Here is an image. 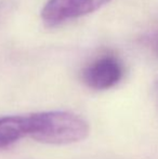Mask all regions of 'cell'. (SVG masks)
<instances>
[{"label":"cell","instance_id":"cell-3","mask_svg":"<svg viewBox=\"0 0 158 159\" xmlns=\"http://www.w3.org/2000/svg\"><path fill=\"white\" fill-rule=\"evenodd\" d=\"M124 73V65L118 57L105 54L87 65L81 73V78L87 87L101 91L118 84Z\"/></svg>","mask_w":158,"mask_h":159},{"label":"cell","instance_id":"cell-4","mask_svg":"<svg viewBox=\"0 0 158 159\" xmlns=\"http://www.w3.org/2000/svg\"><path fill=\"white\" fill-rule=\"evenodd\" d=\"M27 136V115L0 118V148H4Z\"/></svg>","mask_w":158,"mask_h":159},{"label":"cell","instance_id":"cell-6","mask_svg":"<svg viewBox=\"0 0 158 159\" xmlns=\"http://www.w3.org/2000/svg\"><path fill=\"white\" fill-rule=\"evenodd\" d=\"M155 96H156V101H157V105H158V79L155 84Z\"/></svg>","mask_w":158,"mask_h":159},{"label":"cell","instance_id":"cell-5","mask_svg":"<svg viewBox=\"0 0 158 159\" xmlns=\"http://www.w3.org/2000/svg\"><path fill=\"white\" fill-rule=\"evenodd\" d=\"M146 43L151 48V50L158 57V27L147 36Z\"/></svg>","mask_w":158,"mask_h":159},{"label":"cell","instance_id":"cell-1","mask_svg":"<svg viewBox=\"0 0 158 159\" xmlns=\"http://www.w3.org/2000/svg\"><path fill=\"white\" fill-rule=\"evenodd\" d=\"M89 134V124L79 115L50 111L27 115V136L44 144L65 145L80 142Z\"/></svg>","mask_w":158,"mask_h":159},{"label":"cell","instance_id":"cell-2","mask_svg":"<svg viewBox=\"0 0 158 159\" xmlns=\"http://www.w3.org/2000/svg\"><path fill=\"white\" fill-rule=\"evenodd\" d=\"M112 0H48L41 11V19L49 27L95 12Z\"/></svg>","mask_w":158,"mask_h":159}]
</instances>
